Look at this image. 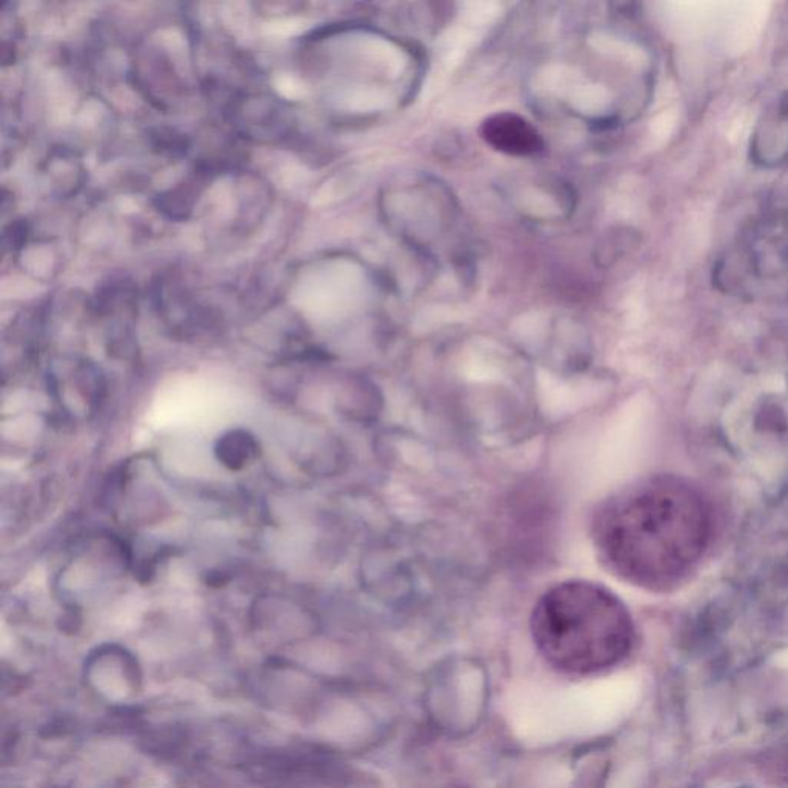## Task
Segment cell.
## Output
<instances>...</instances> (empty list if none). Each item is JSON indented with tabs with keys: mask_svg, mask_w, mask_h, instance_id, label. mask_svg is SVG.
Listing matches in <instances>:
<instances>
[{
	"mask_svg": "<svg viewBox=\"0 0 788 788\" xmlns=\"http://www.w3.org/2000/svg\"><path fill=\"white\" fill-rule=\"evenodd\" d=\"M480 138L499 153L514 157H530L543 149V139L536 126L510 111L488 116L480 125Z\"/></svg>",
	"mask_w": 788,
	"mask_h": 788,
	"instance_id": "4",
	"label": "cell"
},
{
	"mask_svg": "<svg viewBox=\"0 0 788 788\" xmlns=\"http://www.w3.org/2000/svg\"><path fill=\"white\" fill-rule=\"evenodd\" d=\"M707 503L682 480L653 476L594 509L590 537L600 564L623 583L665 590L701 559L710 539Z\"/></svg>",
	"mask_w": 788,
	"mask_h": 788,
	"instance_id": "1",
	"label": "cell"
},
{
	"mask_svg": "<svg viewBox=\"0 0 788 788\" xmlns=\"http://www.w3.org/2000/svg\"><path fill=\"white\" fill-rule=\"evenodd\" d=\"M766 132L771 138V142L767 141H760L756 139L754 143V151H758L760 155L756 156L762 162H781L785 159L788 155V128L773 124V125H766Z\"/></svg>",
	"mask_w": 788,
	"mask_h": 788,
	"instance_id": "6",
	"label": "cell"
},
{
	"mask_svg": "<svg viewBox=\"0 0 788 788\" xmlns=\"http://www.w3.org/2000/svg\"><path fill=\"white\" fill-rule=\"evenodd\" d=\"M539 655L562 673L591 676L629 656L634 627L616 594L591 581L556 583L539 598L530 617Z\"/></svg>",
	"mask_w": 788,
	"mask_h": 788,
	"instance_id": "2",
	"label": "cell"
},
{
	"mask_svg": "<svg viewBox=\"0 0 788 788\" xmlns=\"http://www.w3.org/2000/svg\"><path fill=\"white\" fill-rule=\"evenodd\" d=\"M214 456L225 469L240 471L259 459L261 444L248 430H229L217 439Z\"/></svg>",
	"mask_w": 788,
	"mask_h": 788,
	"instance_id": "5",
	"label": "cell"
},
{
	"mask_svg": "<svg viewBox=\"0 0 788 788\" xmlns=\"http://www.w3.org/2000/svg\"><path fill=\"white\" fill-rule=\"evenodd\" d=\"M459 788H461V787H459Z\"/></svg>",
	"mask_w": 788,
	"mask_h": 788,
	"instance_id": "7",
	"label": "cell"
},
{
	"mask_svg": "<svg viewBox=\"0 0 788 788\" xmlns=\"http://www.w3.org/2000/svg\"><path fill=\"white\" fill-rule=\"evenodd\" d=\"M85 678L92 690L109 699H125L141 686L136 657L117 646H103L92 651L85 663Z\"/></svg>",
	"mask_w": 788,
	"mask_h": 788,
	"instance_id": "3",
	"label": "cell"
}]
</instances>
